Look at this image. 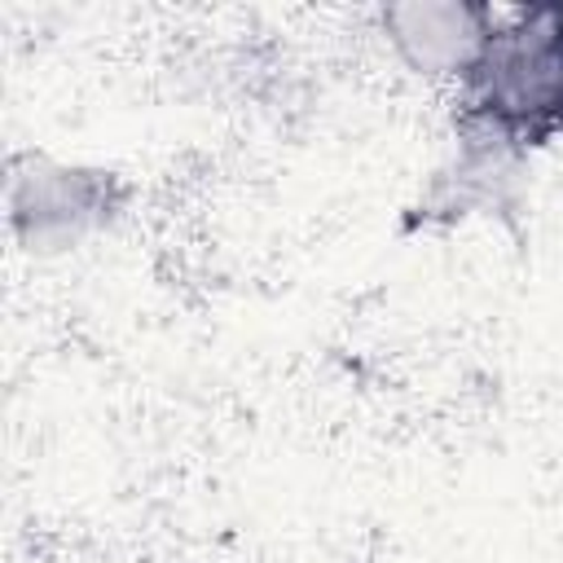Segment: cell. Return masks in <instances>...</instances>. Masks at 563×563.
<instances>
[{
    "mask_svg": "<svg viewBox=\"0 0 563 563\" xmlns=\"http://www.w3.org/2000/svg\"><path fill=\"white\" fill-rule=\"evenodd\" d=\"M13 224L22 242L35 246H66L84 229L101 224L110 216V180L101 172H66V167H31V176L13 180L9 194Z\"/></svg>",
    "mask_w": 563,
    "mask_h": 563,
    "instance_id": "1",
    "label": "cell"
},
{
    "mask_svg": "<svg viewBox=\"0 0 563 563\" xmlns=\"http://www.w3.org/2000/svg\"><path fill=\"white\" fill-rule=\"evenodd\" d=\"M387 22L396 26V44L409 53L413 66L462 75L484 48L497 18L471 4H422V9L413 4V9H391Z\"/></svg>",
    "mask_w": 563,
    "mask_h": 563,
    "instance_id": "2",
    "label": "cell"
}]
</instances>
